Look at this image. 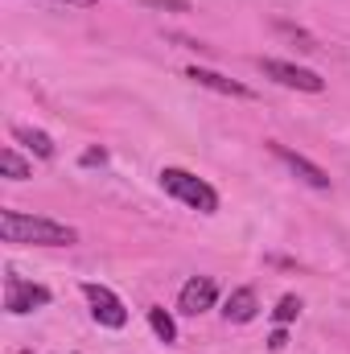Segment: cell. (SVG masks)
Masks as SVG:
<instances>
[{"instance_id": "cell-1", "label": "cell", "mask_w": 350, "mask_h": 354, "mask_svg": "<svg viewBox=\"0 0 350 354\" xmlns=\"http://www.w3.org/2000/svg\"><path fill=\"white\" fill-rule=\"evenodd\" d=\"M0 239L17 243V248H71L79 243V231L42 214H25V210H0Z\"/></svg>"}, {"instance_id": "cell-2", "label": "cell", "mask_w": 350, "mask_h": 354, "mask_svg": "<svg viewBox=\"0 0 350 354\" xmlns=\"http://www.w3.org/2000/svg\"><path fill=\"white\" fill-rule=\"evenodd\" d=\"M161 189H165L169 198H177V202H185V206L202 210V214H214V210H219V189H214L210 181L194 177L190 169L165 165V169H161Z\"/></svg>"}, {"instance_id": "cell-3", "label": "cell", "mask_w": 350, "mask_h": 354, "mask_svg": "<svg viewBox=\"0 0 350 354\" xmlns=\"http://www.w3.org/2000/svg\"><path fill=\"white\" fill-rule=\"evenodd\" d=\"M83 297L91 301V317H95L99 326H107V330H124V326H128V309H124V301H120L107 284L87 280V284H83Z\"/></svg>"}, {"instance_id": "cell-4", "label": "cell", "mask_w": 350, "mask_h": 354, "mask_svg": "<svg viewBox=\"0 0 350 354\" xmlns=\"http://www.w3.org/2000/svg\"><path fill=\"white\" fill-rule=\"evenodd\" d=\"M260 71L272 83H280L288 91H309V95L326 91V79L317 71H305V66H293V62H280V58H260Z\"/></svg>"}, {"instance_id": "cell-5", "label": "cell", "mask_w": 350, "mask_h": 354, "mask_svg": "<svg viewBox=\"0 0 350 354\" xmlns=\"http://www.w3.org/2000/svg\"><path fill=\"white\" fill-rule=\"evenodd\" d=\"M42 305H50V288L33 284V280H25V276H8V280H4V309H8L12 317L33 313V309H42Z\"/></svg>"}, {"instance_id": "cell-6", "label": "cell", "mask_w": 350, "mask_h": 354, "mask_svg": "<svg viewBox=\"0 0 350 354\" xmlns=\"http://www.w3.org/2000/svg\"><path fill=\"white\" fill-rule=\"evenodd\" d=\"M214 301H219V284H214L210 276H190V280L181 284V292H177V309L190 313V317L214 309Z\"/></svg>"}, {"instance_id": "cell-7", "label": "cell", "mask_w": 350, "mask_h": 354, "mask_svg": "<svg viewBox=\"0 0 350 354\" xmlns=\"http://www.w3.org/2000/svg\"><path fill=\"white\" fill-rule=\"evenodd\" d=\"M268 149H272L276 161H284L293 174L305 181V185H313V189H330V174H326L322 165H313L309 157H301V153H293V149H284V145H276V140H268Z\"/></svg>"}, {"instance_id": "cell-8", "label": "cell", "mask_w": 350, "mask_h": 354, "mask_svg": "<svg viewBox=\"0 0 350 354\" xmlns=\"http://www.w3.org/2000/svg\"><path fill=\"white\" fill-rule=\"evenodd\" d=\"M185 79H194L198 87L219 91V95H231V99H256L252 87H243V83H235V79H227V75H214V71H206V66H190Z\"/></svg>"}, {"instance_id": "cell-9", "label": "cell", "mask_w": 350, "mask_h": 354, "mask_svg": "<svg viewBox=\"0 0 350 354\" xmlns=\"http://www.w3.org/2000/svg\"><path fill=\"white\" fill-rule=\"evenodd\" d=\"M256 313H260L256 288H235V292L227 297V305H223V317H227V322H235V326H248Z\"/></svg>"}, {"instance_id": "cell-10", "label": "cell", "mask_w": 350, "mask_h": 354, "mask_svg": "<svg viewBox=\"0 0 350 354\" xmlns=\"http://www.w3.org/2000/svg\"><path fill=\"white\" fill-rule=\"evenodd\" d=\"M12 140H17V145H25V149H29L33 157H42V161H50V157H54V140H50L42 128H25V124H17V128H12Z\"/></svg>"}, {"instance_id": "cell-11", "label": "cell", "mask_w": 350, "mask_h": 354, "mask_svg": "<svg viewBox=\"0 0 350 354\" xmlns=\"http://www.w3.org/2000/svg\"><path fill=\"white\" fill-rule=\"evenodd\" d=\"M0 174L8 177V181H25V177H33V165L8 145V149H0Z\"/></svg>"}, {"instance_id": "cell-12", "label": "cell", "mask_w": 350, "mask_h": 354, "mask_svg": "<svg viewBox=\"0 0 350 354\" xmlns=\"http://www.w3.org/2000/svg\"><path fill=\"white\" fill-rule=\"evenodd\" d=\"M149 326H153V334L161 338V342H177V326H174V317L165 313V309H149Z\"/></svg>"}, {"instance_id": "cell-13", "label": "cell", "mask_w": 350, "mask_h": 354, "mask_svg": "<svg viewBox=\"0 0 350 354\" xmlns=\"http://www.w3.org/2000/svg\"><path fill=\"white\" fill-rule=\"evenodd\" d=\"M297 313H301V301H297V297H280V301H276V309H272V317H276L280 326L297 322Z\"/></svg>"}, {"instance_id": "cell-14", "label": "cell", "mask_w": 350, "mask_h": 354, "mask_svg": "<svg viewBox=\"0 0 350 354\" xmlns=\"http://www.w3.org/2000/svg\"><path fill=\"white\" fill-rule=\"evenodd\" d=\"M145 8H161V12H190V0H140Z\"/></svg>"}, {"instance_id": "cell-15", "label": "cell", "mask_w": 350, "mask_h": 354, "mask_svg": "<svg viewBox=\"0 0 350 354\" xmlns=\"http://www.w3.org/2000/svg\"><path fill=\"white\" fill-rule=\"evenodd\" d=\"M83 165H103V149H91V153H83Z\"/></svg>"}, {"instance_id": "cell-16", "label": "cell", "mask_w": 350, "mask_h": 354, "mask_svg": "<svg viewBox=\"0 0 350 354\" xmlns=\"http://www.w3.org/2000/svg\"><path fill=\"white\" fill-rule=\"evenodd\" d=\"M58 4H75V8H91L95 0H58Z\"/></svg>"}, {"instance_id": "cell-17", "label": "cell", "mask_w": 350, "mask_h": 354, "mask_svg": "<svg viewBox=\"0 0 350 354\" xmlns=\"http://www.w3.org/2000/svg\"><path fill=\"white\" fill-rule=\"evenodd\" d=\"M21 354H33V351H21Z\"/></svg>"}]
</instances>
